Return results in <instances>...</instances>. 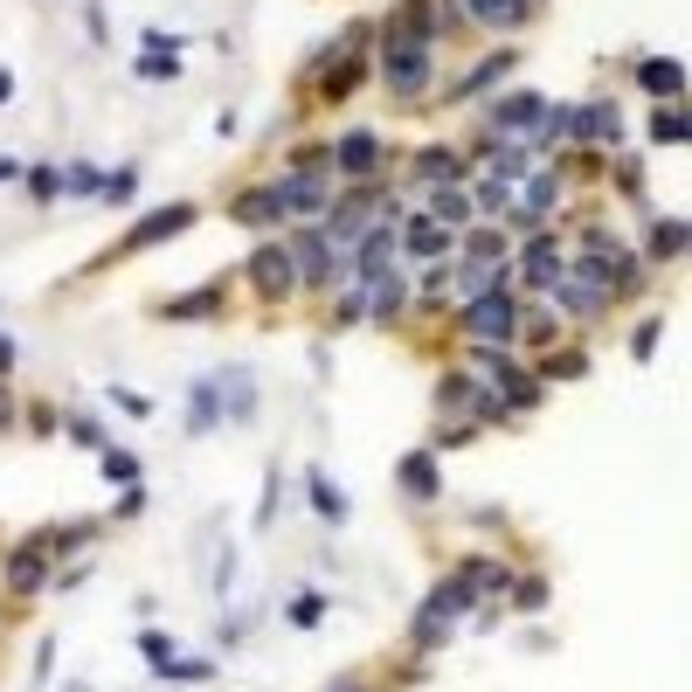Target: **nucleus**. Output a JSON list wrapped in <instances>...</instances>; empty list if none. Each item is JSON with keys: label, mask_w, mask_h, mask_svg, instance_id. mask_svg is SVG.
Wrapping results in <instances>:
<instances>
[{"label": "nucleus", "mask_w": 692, "mask_h": 692, "mask_svg": "<svg viewBox=\"0 0 692 692\" xmlns=\"http://www.w3.org/2000/svg\"><path fill=\"white\" fill-rule=\"evenodd\" d=\"M381 77H388V90H395V98H416V90L429 84V42H423V35H408L402 22L388 28V49H381Z\"/></svg>", "instance_id": "f257e3e1"}, {"label": "nucleus", "mask_w": 692, "mask_h": 692, "mask_svg": "<svg viewBox=\"0 0 692 692\" xmlns=\"http://www.w3.org/2000/svg\"><path fill=\"white\" fill-rule=\"evenodd\" d=\"M457 326L471 332V340H485V347L513 340V332L527 326V312H519V291H485V298H471V305L457 312Z\"/></svg>", "instance_id": "f03ea898"}, {"label": "nucleus", "mask_w": 692, "mask_h": 692, "mask_svg": "<svg viewBox=\"0 0 692 692\" xmlns=\"http://www.w3.org/2000/svg\"><path fill=\"white\" fill-rule=\"evenodd\" d=\"M471 595H478V589L464 582V575H443V582L429 589V603L416 609V644H443V638H451V624L471 609Z\"/></svg>", "instance_id": "7ed1b4c3"}, {"label": "nucleus", "mask_w": 692, "mask_h": 692, "mask_svg": "<svg viewBox=\"0 0 692 692\" xmlns=\"http://www.w3.org/2000/svg\"><path fill=\"white\" fill-rule=\"evenodd\" d=\"M609 298H616V291H609V277L595 270V264H568V270L554 277V305H561V312H575V319H595Z\"/></svg>", "instance_id": "20e7f679"}, {"label": "nucleus", "mask_w": 692, "mask_h": 692, "mask_svg": "<svg viewBox=\"0 0 692 692\" xmlns=\"http://www.w3.org/2000/svg\"><path fill=\"white\" fill-rule=\"evenodd\" d=\"M242 277H250L264 298H285L298 285V264H291V242H264V250H250V264H242Z\"/></svg>", "instance_id": "39448f33"}, {"label": "nucleus", "mask_w": 692, "mask_h": 692, "mask_svg": "<svg viewBox=\"0 0 692 692\" xmlns=\"http://www.w3.org/2000/svg\"><path fill=\"white\" fill-rule=\"evenodd\" d=\"M194 229V201H166V209H153L146 222H133V236H125V250H153V242Z\"/></svg>", "instance_id": "423d86ee"}, {"label": "nucleus", "mask_w": 692, "mask_h": 692, "mask_svg": "<svg viewBox=\"0 0 692 692\" xmlns=\"http://www.w3.org/2000/svg\"><path fill=\"white\" fill-rule=\"evenodd\" d=\"M367 209H374V187H353L340 209H332V222H326V242H332V250H353V242L367 236Z\"/></svg>", "instance_id": "0eeeda50"}, {"label": "nucleus", "mask_w": 692, "mask_h": 692, "mask_svg": "<svg viewBox=\"0 0 692 692\" xmlns=\"http://www.w3.org/2000/svg\"><path fill=\"white\" fill-rule=\"evenodd\" d=\"M291 242V264H298V285H326V264H332V242H326V229H291L285 236Z\"/></svg>", "instance_id": "6e6552de"}, {"label": "nucleus", "mask_w": 692, "mask_h": 692, "mask_svg": "<svg viewBox=\"0 0 692 692\" xmlns=\"http://www.w3.org/2000/svg\"><path fill=\"white\" fill-rule=\"evenodd\" d=\"M540 118H548V104H540L533 90H519V98H506V104H499L492 133H499V139H527V133H540Z\"/></svg>", "instance_id": "1a4fd4ad"}, {"label": "nucleus", "mask_w": 692, "mask_h": 692, "mask_svg": "<svg viewBox=\"0 0 692 692\" xmlns=\"http://www.w3.org/2000/svg\"><path fill=\"white\" fill-rule=\"evenodd\" d=\"M395 229H388V222H374V229L361 236V242H353V256H347V264L353 270H361V277H388V256H395Z\"/></svg>", "instance_id": "9d476101"}, {"label": "nucleus", "mask_w": 692, "mask_h": 692, "mask_svg": "<svg viewBox=\"0 0 692 692\" xmlns=\"http://www.w3.org/2000/svg\"><path fill=\"white\" fill-rule=\"evenodd\" d=\"M277 201H285V215L298 209V215H312V209H326V180L319 174H312V160L305 166H298V174L291 180H277Z\"/></svg>", "instance_id": "9b49d317"}, {"label": "nucleus", "mask_w": 692, "mask_h": 692, "mask_svg": "<svg viewBox=\"0 0 692 692\" xmlns=\"http://www.w3.org/2000/svg\"><path fill=\"white\" fill-rule=\"evenodd\" d=\"M215 388H222V416H236V423L256 416V381H250V367H222Z\"/></svg>", "instance_id": "f8f14e48"}, {"label": "nucleus", "mask_w": 692, "mask_h": 692, "mask_svg": "<svg viewBox=\"0 0 692 692\" xmlns=\"http://www.w3.org/2000/svg\"><path fill=\"white\" fill-rule=\"evenodd\" d=\"M332 160H340V174H347V180H367V174H374V160H381V139H374V133H347Z\"/></svg>", "instance_id": "ddd939ff"}, {"label": "nucleus", "mask_w": 692, "mask_h": 692, "mask_svg": "<svg viewBox=\"0 0 692 692\" xmlns=\"http://www.w3.org/2000/svg\"><path fill=\"white\" fill-rule=\"evenodd\" d=\"M395 485H402L408 499H423V506H429V499H437V464H429V451H408L395 464Z\"/></svg>", "instance_id": "4468645a"}, {"label": "nucleus", "mask_w": 692, "mask_h": 692, "mask_svg": "<svg viewBox=\"0 0 692 692\" xmlns=\"http://www.w3.org/2000/svg\"><path fill=\"white\" fill-rule=\"evenodd\" d=\"M638 84L651 90V98H679V90H685V63H671V55H651V63H638Z\"/></svg>", "instance_id": "2eb2a0df"}, {"label": "nucleus", "mask_w": 692, "mask_h": 692, "mask_svg": "<svg viewBox=\"0 0 692 692\" xmlns=\"http://www.w3.org/2000/svg\"><path fill=\"white\" fill-rule=\"evenodd\" d=\"M561 270H568V264H561L554 236H533V242H527V256H519V277H533V285H554Z\"/></svg>", "instance_id": "dca6fc26"}, {"label": "nucleus", "mask_w": 692, "mask_h": 692, "mask_svg": "<svg viewBox=\"0 0 692 692\" xmlns=\"http://www.w3.org/2000/svg\"><path fill=\"white\" fill-rule=\"evenodd\" d=\"M42 568H49V554H42V540H28L22 554L8 561V582H14V595H28V589H42Z\"/></svg>", "instance_id": "f3484780"}, {"label": "nucleus", "mask_w": 692, "mask_h": 692, "mask_svg": "<svg viewBox=\"0 0 692 692\" xmlns=\"http://www.w3.org/2000/svg\"><path fill=\"white\" fill-rule=\"evenodd\" d=\"M464 8H471L485 28H519V22H527V8H533V0H464Z\"/></svg>", "instance_id": "a211bd4d"}, {"label": "nucleus", "mask_w": 692, "mask_h": 692, "mask_svg": "<svg viewBox=\"0 0 692 692\" xmlns=\"http://www.w3.org/2000/svg\"><path fill=\"white\" fill-rule=\"evenodd\" d=\"M236 222H277L285 215V201H277V187H250V194H236Z\"/></svg>", "instance_id": "6ab92c4d"}, {"label": "nucleus", "mask_w": 692, "mask_h": 692, "mask_svg": "<svg viewBox=\"0 0 692 692\" xmlns=\"http://www.w3.org/2000/svg\"><path fill=\"white\" fill-rule=\"evenodd\" d=\"M408 35H437V28H451V0H408V22H402Z\"/></svg>", "instance_id": "aec40b11"}, {"label": "nucleus", "mask_w": 692, "mask_h": 692, "mask_svg": "<svg viewBox=\"0 0 692 692\" xmlns=\"http://www.w3.org/2000/svg\"><path fill=\"white\" fill-rule=\"evenodd\" d=\"M506 70H513V55H485L471 77H457V84H451V98H478V90H492L499 77H506Z\"/></svg>", "instance_id": "412c9836"}, {"label": "nucleus", "mask_w": 692, "mask_h": 692, "mask_svg": "<svg viewBox=\"0 0 692 692\" xmlns=\"http://www.w3.org/2000/svg\"><path fill=\"white\" fill-rule=\"evenodd\" d=\"M305 485H312V506H319V519H326V527H340V519H347V499H340V485H332L326 471H312Z\"/></svg>", "instance_id": "4be33fe9"}, {"label": "nucleus", "mask_w": 692, "mask_h": 692, "mask_svg": "<svg viewBox=\"0 0 692 692\" xmlns=\"http://www.w3.org/2000/svg\"><path fill=\"white\" fill-rule=\"evenodd\" d=\"M692 139V111H658V118H651V146H685Z\"/></svg>", "instance_id": "5701e85b"}, {"label": "nucleus", "mask_w": 692, "mask_h": 692, "mask_svg": "<svg viewBox=\"0 0 692 692\" xmlns=\"http://www.w3.org/2000/svg\"><path fill=\"white\" fill-rule=\"evenodd\" d=\"M554 194H561L554 174H533V180H527V201H519V215H513V222H540V215L554 209Z\"/></svg>", "instance_id": "b1692460"}, {"label": "nucleus", "mask_w": 692, "mask_h": 692, "mask_svg": "<svg viewBox=\"0 0 692 692\" xmlns=\"http://www.w3.org/2000/svg\"><path fill=\"white\" fill-rule=\"evenodd\" d=\"M367 291H374V298H367V312H374V319H395V312H402V298H408L402 277H374Z\"/></svg>", "instance_id": "393cba45"}, {"label": "nucleus", "mask_w": 692, "mask_h": 692, "mask_svg": "<svg viewBox=\"0 0 692 692\" xmlns=\"http://www.w3.org/2000/svg\"><path fill=\"white\" fill-rule=\"evenodd\" d=\"M408 250H416V256H443V250H451V229H443L437 215H429V222H408Z\"/></svg>", "instance_id": "a878e982"}, {"label": "nucleus", "mask_w": 692, "mask_h": 692, "mask_svg": "<svg viewBox=\"0 0 692 692\" xmlns=\"http://www.w3.org/2000/svg\"><path fill=\"white\" fill-rule=\"evenodd\" d=\"M471 402H478L471 374H443V381H437V408H443V416H457V408H471Z\"/></svg>", "instance_id": "bb28decb"}, {"label": "nucleus", "mask_w": 692, "mask_h": 692, "mask_svg": "<svg viewBox=\"0 0 692 692\" xmlns=\"http://www.w3.org/2000/svg\"><path fill=\"white\" fill-rule=\"evenodd\" d=\"M222 416V388L215 381H194V408H187V429H215Z\"/></svg>", "instance_id": "cd10ccee"}, {"label": "nucleus", "mask_w": 692, "mask_h": 692, "mask_svg": "<svg viewBox=\"0 0 692 692\" xmlns=\"http://www.w3.org/2000/svg\"><path fill=\"white\" fill-rule=\"evenodd\" d=\"M437 222H443V229H464V222H471V194H457V187H437Z\"/></svg>", "instance_id": "c85d7f7f"}, {"label": "nucleus", "mask_w": 692, "mask_h": 692, "mask_svg": "<svg viewBox=\"0 0 692 692\" xmlns=\"http://www.w3.org/2000/svg\"><path fill=\"white\" fill-rule=\"evenodd\" d=\"M139 77H146V84H166V77H180L174 49H146V55H139Z\"/></svg>", "instance_id": "c756f323"}, {"label": "nucleus", "mask_w": 692, "mask_h": 692, "mask_svg": "<svg viewBox=\"0 0 692 692\" xmlns=\"http://www.w3.org/2000/svg\"><path fill=\"white\" fill-rule=\"evenodd\" d=\"M464 256L492 264V256H506V236H499V229H471V236H464Z\"/></svg>", "instance_id": "7c9ffc66"}, {"label": "nucleus", "mask_w": 692, "mask_h": 692, "mask_svg": "<svg viewBox=\"0 0 692 692\" xmlns=\"http://www.w3.org/2000/svg\"><path fill=\"white\" fill-rule=\"evenodd\" d=\"M416 174H423V180L457 174V153H451V146H429V153H416Z\"/></svg>", "instance_id": "2f4dec72"}, {"label": "nucleus", "mask_w": 692, "mask_h": 692, "mask_svg": "<svg viewBox=\"0 0 692 692\" xmlns=\"http://www.w3.org/2000/svg\"><path fill=\"white\" fill-rule=\"evenodd\" d=\"M215 305H222L215 291H194V298H174V305H166V319H209Z\"/></svg>", "instance_id": "473e14b6"}, {"label": "nucleus", "mask_w": 692, "mask_h": 692, "mask_svg": "<svg viewBox=\"0 0 692 692\" xmlns=\"http://www.w3.org/2000/svg\"><path fill=\"white\" fill-rule=\"evenodd\" d=\"M104 478L111 485H139V457L133 451H104Z\"/></svg>", "instance_id": "72a5a7b5"}, {"label": "nucleus", "mask_w": 692, "mask_h": 692, "mask_svg": "<svg viewBox=\"0 0 692 692\" xmlns=\"http://www.w3.org/2000/svg\"><path fill=\"white\" fill-rule=\"evenodd\" d=\"M28 194H35V201H55V194H63V166H35V174H28Z\"/></svg>", "instance_id": "f704fd0d"}, {"label": "nucleus", "mask_w": 692, "mask_h": 692, "mask_svg": "<svg viewBox=\"0 0 692 692\" xmlns=\"http://www.w3.org/2000/svg\"><path fill=\"white\" fill-rule=\"evenodd\" d=\"M63 187H70V194H104V174H98V166H70V174H63Z\"/></svg>", "instance_id": "c9c22d12"}, {"label": "nucleus", "mask_w": 692, "mask_h": 692, "mask_svg": "<svg viewBox=\"0 0 692 692\" xmlns=\"http://www.w3.org/2000/svg\"><path fill=\"white\" fill-rule=\"evenodd\" d=\"M671 250H685V222H658L651 229V256H671Z\"/></svg>", "instance_id": "e433bc0d"}, {"label": "nucleus", "mask_w": 692, "mask_h": 692, "mask_svg": "<svg viewBox=\"0 0 692 692\" xmlns=\"http://www.w3.org/2000/svg\"><path fill=\"white\" fill-rule=\"evenodd\" d=\"M160 679H174V685H201V679H209V665H201V658H174V665H160Z\"/></svg>", "instance_id": "4c0bfd02"}, {"label": "nucleus", "mask_w": 692, "mask_h": 692, "mask_svg": "<svg viewBox=\"0 0 692 692\" xmlns=\"http://www.w3.org/2000/svg\"><path fill=\"white\" fill-rule=\"evenodd\" d=\"M133 187H139V174H133V166H118V174H104V194L98 201H133Z\"/></svg>", "instance_id": "58836bf2"}, {"label": "nucleus", "mask_w": 692, "mask_h": 692, "mask_svg": "<svg viewBox=\"0 0 692 692\" xmlns=\"http://www.w3.org/2000/svg\"><path fill=\"white\" fill-rule=\"evenodd\" d=\"M506 194H513V180H499V174L478 180V209H506Z\"/></svg>", "instance_id": "ea45409f"}, {"label": "nucleus", "mask_w": 692, "mask_h": 692, "mask_svg": "<svg viewBox=\"0 0 692 692\" xmlns=\"http://www.w3.org/2000/svg\"><path fill=\"white\" fill-rule=\"evenodd\" d=\"M353 84H361V63H353V55H347V63H340V70H332V77H326V98H347Z\"/></svg>", "instance_id": "a19ab883"}, {"label": "nucleus", "mask_w": 692, "mask_h": 692, "mask_svg": "<svg viewBox=\"0 0 692 692\" xmlns=\"http://www.w3.org/2000/svg\"><path fill=\"white\" fill-rule=\"evenodd\" d=\"M139 651H146L153 665H174V638H166V630H146V638H139Z\"/></svg>", "instance_id": "79ce46f5"}, {"label": "nucleus", "mask_w": 692, "mask_h": 692, "mask_svg": "<svg viewBox=\"0 0 692 692\" xmlns=\"http://www.w3.org/2000/svg\"><path fill=\"white\" fill-rule=\"evenodd\" d=\"M291 616H298V630H312V624L326 616V595H298V603H291Z\"/></svg>", "instance_id": "37998d69"}, {"label": "nucleus", "mask_w": 692, "mask_h": 692, "mask_svg": "<svg viewBox=\"0 0 692 692\" xmlns=\"http://www.w3.org/2000/svg\"><path fill=\"white\" fill-rule=\"evenodd\" d=\"M630 353H638V361H651V353H658V319H644L638 332H630Z\"/></svg>", "instance_id": "c03bdc74"}, {"label": "nucleus", "mask_w": 692, "mask_h": 692, "mask_svg": "<svg viewBox=\"0 0 692 692\" xmlns=\"http://www.w3.org/2000/svg\"><path fill=\"white\" fill-rule=\"evenodd\" d=\"M111 402H118L125 416H153V402H146V395H133V388H111Z\"/></svg>", "instance_id": "a18cd8bd"}, {"label": "nucleus", "mask_w": 692, "mask_h": 692, "mask_svg": "<svg viewBox=\"0 0 692 692\" xmlns=\"http://www.w3.org/2000/svg\"><path fill=\"white\" fill-rule=\"evenodd\" d=\"M361 291H367V285H353V291H347L332 312H340V319H367V298H361Z\"/></svg>", "instance_id": "49530a36"}, {"label": "nucleus", "mask_w": 692, "mask_h": 692, "mask_svg": "<svg viewBox=\"0 0 692 692\" xmlns=\"http://www.w3.org/2000/svg\"><path fill=\"white\" fill-rule=\"evenodd\" d=\"M519 603L540 609V603H548V582H540V575H527V582H519Z\"/></svg>", "instance_id": "de8ad7c7"}, {"label": "nucleus", "mask_w": 692, "mask_h": 692, "mask_svg": "<svg viewBox=\"0 0 692 692\" xmlns=\"http://www.w3.org/2000/svg\"><path fill=\"white\" fill-rule=\"evenodd\" d=\"M616 187H630V194H638V187H644V166L624 160V166H616Z\"/></svg>", "instance_id": "09e8293b"}, {"label": "nucleus", "mask_w": 692, "mask_h": 692, "mask_svg": "<svg viewBox=\"0 0 692 692\" xmlns=\"http://www.w3.org/2000/svg\"><path fill=\"white\" fill-rule=\"evenodd\" d=\"M589 361H582V353H554V361H548V374H582Z\"/></svg>", "instance_id": "8fccbe9b"}, {"label": "nucleus", "mask_w": 692, "mask_h": 692, "mask_svg": "<svg viewBox=\"0 0 692 692\" xmlns=\"http://www.w3.org/2000/svg\"><path fill=\"white\" fill-rule=\"evenodd\" d=\"M14 353H22V347H14L8 332H0V367H14Z\"/></svg>", "instance_id": "3c124183"}, {"label": "nucleus", "mask_w": 692, "mask_h": 692, "mask_svg": "<svg viewBox=\"0 0 692 692\" xmlns=\"http://www.w3.org/2000/svg\"><path fill=\"white\" fill-rule=\"evenodd\" d=\"M0 429H14V402H8V388H0Z\"/></svg>", "instance_id": "603ef678"}, {"label": "nucleus", "mask_w": 692, "mask_h": 692, "mask_svg": "<svg viewBox=\"0 0 692 692\" xmlns=\"http://www.w3.org/2000/svg\"><path fill=\"white\" fill-rule=\"evenodd\" d=\"M0 180H22V166H14L8 153H0Z\"/></svg>", "instance_id": "864d4df0"}, {"label": "nucleus", "mask_w": 692, "mask_h": 692, "mask_svg": "<svg viewBox=\"0 0 692 692\" xmlns=\"http://www.w3.org/2000/svg\"><path fill=\"white\" fill-rule=\"evenodd\" d=\"M14 98V77H8V70H0V104H8Z\"/></svg>", "instance_id": "5fc2aeb1"}, {"label": "nucleus", "mask_w": 692, "mask_h": 692, "mask_svg": "<svg viewBox=\"0 0 692 692\" xmlns=\"http://www.w3.org/2000/svg\"><path fill=\"white\" fill-rule=\"evenodd\" d=\"M332 692H367V685H332Z\"/></svg>", "instance_id": "6e6d98bb"}, {"label": "nucleus", "mask_w": 692, "mask_h": 692, "mask_svg": "<svg viewBox=\"0 0 692 692\" xmlns=\"http://www.w3.org/2000/svg\"><path fill=\"white\" fill-rule=\"evenodd\" d=\"M70 692H84V685H70Z\"/></svg>", "instance_id": "4d7b16f0"}, {"label": "nucleus", "mask_w": 692, "mask_h": 692, "mask_svg": "<svg viewBox=\"0 0 692 692\" xmlns=\"http://www.w3.org/2000/svg\"><path fill=\"white\" fill-rule=\"evenodd\" d=\"M685 242H692V229H685Z\"/></svg>", "instance_id": "13d9d810"}]
</instances>
